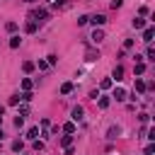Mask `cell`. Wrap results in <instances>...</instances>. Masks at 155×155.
<instances>
[{
	"instance_id": "cell-3",
	"label": "cell",
	"mask_w": 155,
	"mask_h": 155,
	"mask_svg": "<svg viewBox=\"0 0 155 155\" xmlns=\"http://www.w3.org/2000/svg\"><path fill=\"white\" fill-rule=\"evenodd\" d=\"M102 39H104V31H102V29H94V31H92V41H94V44H99Z\"/></svg>"
},
{
	"instance_id": "cell-7",
	"label": "cell",
	"mask_w": 155,
	"mask_h": 155,
	"mask_svg": "<svg viewBox=\"0 0 155 155\" xmlns=\"http://www.w3.org/2000/svg\"><path fill=\"white\" fill-rule=\"evenodd\" d=\"M70 114H73V121H80V119H82V107H75Z\"/></svg>"
},
{
	"instance_id": "cell-16",
	"label": "cell",
	"mask_w": 155,
	"mask_h": 155,
	"mask_svg": "<svg viewBox=\"0 0 155 155\" xmlns=\"http://www.w3.org/2000/svg\"><path fill=\"white\" fill-rule=\"evenodd\" d=\"M19 44H22V39H19V36H12V39H10V46H12V48H17Z\"/></svg>"
},
{
	"instance_id": "cell-11",
	"label": "cell",
	"mask_w": 155,
	"mask_h": 155,
	"mask_svg": "<svg viewBox=\"0 0 155 155\" xmlns=\"http://www.w3.org/2000/svg\"><path fill=\"white\" fill-rule=\"evenodd\" d=\"M145 87H148V85H145L140 78H136V90H138V92H145Z\"/></svg>"
},
{
	"instance_id": "cell-2",
	"label": "cell",
	"mask_w": 155,
	"mask_h": 155,
	"mask_svg": "<svg viewBox=\"0 0 155 155\" xmlns=\"http://www.w3.org/2000/svg\"><path fill=\"white\" fill-rule=\"evenodd\" d=\"M90 22H92V24H94V27H102V24H104V22H107V17H104V15H94V17H92V19H90Z\"/></svg>"
},
{
	"instance_id": "cell-15",
	"label": "cell",
	"mask_w": 155,
	"mask_h": 155,
	"mask_svg": "<svg viewBox=\"0 0 155 155\" xmlns=\"http://www.w3.org/2000/svg\"><path fill=\"white\" fill-rule=\"evenodd\" d=\"M63 131H65V133H75V124H73V121H68V124L63 126Z\"/></svg>"
},
{
	"instance_id": "cell-4",
	"label": "cell",
	"mask_w": 155,
	"mask_h": 155,
	"mask_svg": "<svg viewBox=\"0 0 155 155\" xmlns=\"http://www.w3.org/2000/svg\"><path fill=\"white\" fill-rule=\"evenodd\" d=\"M153 34H155V29H153V27H148V29L143 31V41H148V44H150V41H153Z\"/></svg>"
},
{
	"instance_id": "cell-28",
	"label": "cell",
	"mask_w": 155,
	"mask_h": 155,
	"mask_svg": "<svg viewBox=\"0 0 155 155\" xmlns=\"http://www.w3.org/2000/svg\"><path fill=\"white\" fill-rule=\"evenodd\" d=\"M34 150H44V143L41 140H34Z\"/></svg>"
},
{
	"instance_id": "cell-22",
	"label": "cell",
	"mask_w": 155,
	"mask_h": 155,
	"mask_svg": "<svg viewBox=\"0 0 155 155\" xmlns=\"http://www.w3.org/2000/svg\"><path fill=\"white\" fill-rule=\"evenodd\" d=\"M53 7H68V0H56Z\"/></svg>"
},
{
	"instance_id": "cell-1",
	"label": "cell",
	"mask_w": 155,
	"mask_h": 155,
	"mask_svg": "<svg viewBox=\"0 0 155 155\" xmlns=\"http://www.w3.org/2000/svg\"><path fill=\"white\" fill-rule=\"evenodd\" d=\"M111 97H114V99H116V102H124V99H126V90H124V87H116V90H114V94H111Z\"/></svg>"
},
{
	"instance_id": "cell-8",
	"label": "cell",
	"mask_w": 155,
	"mask_h": 155,
	"mask_svg": "<svg viewBox=\"0 0 155 155\" xmlns=\"http://www.w3.org/2000/svg\"><path fill=\"white\" fill-rule=\"evenodd\" d=\"M70 143H73V136H70V133H65V136L61 138V145H63V148H70Z\"/></svg>"
},
{
	"instance_id": "cell-25",
	"label": "cell",
	"mask_w": 155,
	"mask_h": 155,
	"mask_svg": "<svg viewBox=\"0 0 155 155\" xmlns=\"http://www.w3.org/2000/svg\"><path fill=\"white\" fill-rule=\"evenodd\" d=\"M124 48H133V39H126L124 41Z\"/></svg>"
},
{
	"instance_id": "cell-26",
	"label": "cell",
	"mask_w": 155,
	"mask_h": 155,
	"mask_svg": "<svg viewBox=\"0 0 155 155\" xmlns=\"http://www.w3.org/2000/svg\"><path fill=\"white\" fill-rule=\"evenodd\" d=\"M36 65H39V70H46V68H48V63H46V61H39Z\"/></svg>"
},
{
	"instance_id": "cell-14",
	"label": "cell",
	"mask_w": 155,
	"mask_h": 155,
	"mask_svg": "<svg viewBox=\"0 0 155 155\" xmlns=\"http://www.w3.org/2000/svg\"><path fill=\"white\" fill-rule=\"evenodd\" d=\"M22 90H24V92H29V90H31V80H29V78H24V80H22Z\"/></svg>"
},
{
	"instance_id": "cell-19",
	"label": "cell",
	"mask_w": 155,
	"mask_h": 155,
	"mask_svg": "<svg viewBox=\"0 0 155 155\" xmlns=\"http://www.w3.org/2000/svg\"><path fill=\"white\" fill-rule=\"evenodd\" d=\"M97 58H99L97 51H87V61H97Z\"/></svg>"
},
{
	"instance_id": "cell-29",
	"label": "cell",
	"mask_w": 155,
	"mask_h": 155,
	"mask_svg": "<svg viewBox=\"0 0 155 155\" xmlns=\"http://www.w3.org/2000/svg\"><path fill=\"white\" fill-rule=\"evenodd\" d=\"M0 140H2V131H0Z\"/></svg>"
},
{
	"instance_id": "cell-5",
	"label": "cell",
	"mask_w": 155,
	"mask_h": 155,
	"mask_svg": "<svg viewBox=\"0 0 155 155\" xmlns=\"http://www.w3.org/2000/svg\"><path fill=\"white\" fill-rule=\"evenodd\" d=\"M111 78H114V80L119 82V80L124 78V68H121V65H116V68H114V73H111Z\"/></svg>"
},
{
	"instance_id": "cell-9",
	"label": "cell",
	"mask_w": 155,
	"mask_h": 155,
	"mask_svg": "<svg viewBox=\"0 0 155 155\" xmlns=\"http://www.w3.org/2000/svg\"><path fill=\"white\" fill-rule=\"evenodd\" d=\"M97 104H99V109H107V107L111 104V99H109V97H99V102H97Z\"/></svg>"
},
{
	"instance_id": "cell-24",
	"label": "cell",
	"mask_w": 155,
	"mask_h": 155,
	"mask_svg": "<svg viewBox=\"0 0 155 155\" xmlns=\"http://www.w3.org/2000/svg\"><path fill=\"white\" fill-rule=\"evenodd\" d=\"M12 150H17V153H19V150H22V140H15V143H12Z\"/></svg>"
},
{
	"instance_id": "cell-30",
	"label": "cell",
	"mask_w": 155,
	"mask_h": 155,
	"mask_svg": "<svg viewBox=\"0 0 155 155\" xmlns=\"http://www.w3.org/2000/svg\"><path fill=\"white\" fill-rule=\"evenodd\" d=\"M0 116H2V107H0Z\"/></svg>"
},
{
	"instance_id": "cell-23",
	"label": "cell",
	"mask_w": 155,
	"mask_h": 155,
	"mask_svg": "<svg viewBox=\"0 0 155 155\" xmlns=\"http://www.w3.org/2000/svg\"><path fill=\"white\" fill-rule=\"evenodd\" d=\"M5 29H7V31H15V29H17V24H15V22H7V24H5Z\"/></svg>"
},
{
	"instance_id": "cell-18",
	"label": "cell",
	"mask_w": 155,
	"mask_h": 155,
	"mask_svg": "<svg viewBox=\"0 0 155 155\" xmlns=\"http://www.w3.org/2000/svg\"><path fill=\"white\" fill-rule=\"evenodd\" d=\"M27 31L34 34V31H36V22H27Z\"/></svg>"
},
{
	"instance_id": "cell-13",
	"label": "cell",
	"mask_w": 155,
	"mask_h": 155,
	"mask_svg": "<svg viewBox=\"0 0 155 155\" xmlns=\"http://www.w3.org/2000/svg\"><path fill=\"white\" fill-rule=\"evenodd\" d=\"M145 73V63L140 61V63H136V75H143Z\"/></svg>"
},
{
	"instance_id": "cell-10",
	"label": "cell",
	"mask_w": 155,
	"mask_h": 155,
	"mask_svg": "<svg viewBox=\"0 0 155 155\" xmlns=\"http://www.w3.org/2000/svg\"><path fill=\"white\" fill-rule=\"evenodd\" d=\"M22 68H24V73H31V70H34L36 65H34L31 61H24V63H22Z\"/></svg>"
},
{
	"instance_id": "cell-27",
	"label": "cell",
	"mask_w": 155,
	"mask_h": 155,
	"mask_svg": "<svg viewBox=\"0 0 155 155\" xmlns=\"http://www.w3.org/2000/svg\"><path fill=\"white\" fill-rule=\"evenodd\" d=\"M19 114H22V116H27V114H29V107H27V104H24V107H19Z\"/></svg>"
},
{
	"instance_id": "cell-21",
	"label": "cell",
	"mask_w": 155,
	"mask_h": 155,
	"mask_svg": "<svg viewBox=\"0 0 155 155\" xmlns=\"http://www.w3.org/2000/svg\"><path fill=\"white\" fill-rule=\"evenodd\" d=\"M145 58H150V61L155 58V48H153V46H148V53H145Z\"/></svg>"
},
{
	"instance_id": "cell-12",
	"label": "cell",
	"mask_w": 155,
	"mask_h": 155,
	"mask_svg": "<svg viewBox=\"0 0 155 155\" xmlns=\"http://www.w3.org/2000/svg\"><path fill=\"white\" fill-rule=\"evenodd\" d=\"M36 136H39V128H36V126L27 131V138H31V140H36Z\"/></svg>"
},
{
	"instance_id": "cell-6",
	"label": "cell",
	"mask_w": 155,
	"mask_h": 155,
	"mask_svg": "<svg viewBox=\"0 0 155 155\" xmlns=\"http://www.w3.org/2000/svg\"><path fill=\"white\" fill-rule=\"evenodd\" d=\"M73 92V82H63L61 85V94H70Z\"/></svg>"
},
{
	"instance_id": "cell-20",
	"label": "cell",
	"mask_w": 155,
	"mask_h": 155,
	"mask_svg": "<svg viewBox=\"0 0 155 155\" xmlns=\"http://www.w3.org/2000/svg\"><path fill=\"white\" fill-rule=\"evenodd\" d=\"M111 82H114V80H109V78H104V80H102V85H99V87H102V90H107V87H111Z\"/></svg>"
},
{
	"instance_id": "cell-17",
	"label": "cell",
	"mask_w": 155,
	"mask_h": 155,
	"mask_svg": "<svg viewBox=\"0 0 155 155\" xmlns=\"http://www.w3.org/2000/svg\"><path fill=\"white\" fill-rule=\"evenodd\" d=\"M143 24H145V19H140V17H136V19H133V27H136V29H140Z\"/></svg>"
}]
</instances>
